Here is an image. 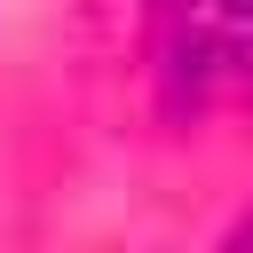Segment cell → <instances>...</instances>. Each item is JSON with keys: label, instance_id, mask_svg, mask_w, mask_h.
I'll list each match as a JSON object with an SVG mask.
<instances>
[{"label": "cell", "instance_id": "cell-1", "mask_svg": "<svg viewBox=\"0 0 253 253\" xmlns=\"http://www.w3.org/2000/svg\"><path fill=\"white\" fill-rule=\"evenodd\" d=\"M150 63L182 111L253 87V0H150Z\"/></svg>", "mask_w": 253, "mask_h": 253}, {"label": "cell", "instance_id": "cell-2", "mask_svg": "<svg viewBox=\"0 0 253 253\" xmlns=\"http://www.w3.org/2000/svg\"><path fill=\"white\" fill-rule=\"evenodd\" d=\"M237 237H253V221H245V229H237Z\"/></svg>", "mask_w": 253, "mask_h": 253}]
</instances>
